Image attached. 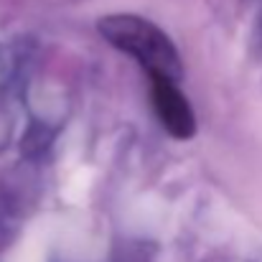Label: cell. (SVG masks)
I'll return each instance as SVG.
<instances>
[{"instance_id": "6da1fadb", "label": "cell", "mask_w": 262, "mask_h": 262, "mask_svg": "<svg viewBox=\"0 0 262 262\" xmlns=\"http://www.w3.org/2000/svg\"><path fill=\"white\" fill-rule=\"evenodd\" d=\"M97 28L107 43L127 54L130 59H135L148 72V77H166V79L181 82L183 64H181L178 49L156 23L138 15L117 13V15L102 18Z\"/></svg>"}, {"instance_id": "7a4b0ae2", "label": "cell", "mask_w": 262, "mask_h": 262, "mask_svg": "<svg viewBox=\"0 0 262 262\" xmlns=\"http://www.w3.org/2000/svg\"><path fill=\"white\" fill-rule=\"evenodd\" d=\"M150 99H153V110H156L161 125L173 138H178V140L193 138L196 117H193L188 99L178 89V82L166 79V77H150Z\"/></svg>"}]
</instances>
